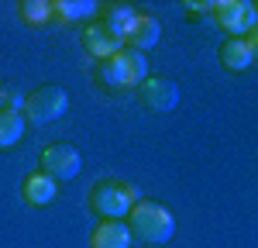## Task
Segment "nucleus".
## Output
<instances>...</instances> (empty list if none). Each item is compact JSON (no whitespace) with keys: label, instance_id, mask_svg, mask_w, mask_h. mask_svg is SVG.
I'll return each instance as SVG.
<instances>
[{"label":"nucleus","instance_id":"2","mask_svg":"<svg viewBox=\"0 0 258 248\" xmlns=\"http://www.w3.org/2000/svg\"><path fill=\"white\" fill-rule=\"evenodd\" d=\"M138 200H145L141 190L135 183H124V179H103L90 193V207L103 214V221H124Z\"/></svg>","mask_w":258,"mask_h":248},{"label":"nucleus","instance_id":"4","mask_svg":"<svg viewBox=\"0 0 258 248\" xmlns=\"http://www.w3.org/2000/svg\"><path fill=\"white\" fill-rule=\"evenodd\" d=\"M66 110H69V93L62 86H41L35 93H28L21 114H24L28 124H52L59 117H66Z\"/></svg>","mask_w":258,"mask_h":248},{"label":"nucleus","instance_id":"16","mask_svg":"<svg viewBox=\"0 0 258 248\" xmlns=\"http://www.w3.org/2000/svg\"><path fill=\"white\" fill-rule=\"evenodd\" d=\"M21 18L28 24H45V21H52V4L48 0H24L21 4Z\"/></svg>","mask_w":258,"mask_h":248},{"label":"nucleus","instance_id":"9","mask_svg":"<svg viewBox=\"0 0 258 248\" xmlns=\"http://www.w3.org/2000/svg\"><path fill=\"white\" fill-rule=\"evenodd\" d=\"M251 62H255V31L244 38H227L220 45V66L224 69L241 73V69H251Z\"/></svg>","mask_w":258,"mask_h":248},{"label":"nucleus","instance_id":"17","mask_svg":"<svg viewBox=\"0 0 258 248\" xmlns=\"http://www.w3.org/2000/svg\"><path fill=\"white\" fill-rule=\"evenodd\" d=\"M24 90H18L14 83H0V110H24Z\"/></svg>","mask_w":258,"mask_h":248},{"label":"nucleus","instance_id":"12","mask_svg":"<svg viewBox=\"0 0 258 248\" xmlns=\"http://www.w3.org/2000/svg\"><path fill=\"white\" fill-rule=\"evenodd\" d=\"M24 200L31 207H48L52 200H55V193H59V183L55 179H48L45 172H31L28 179H24Z\"/></svg>","mask_w":258,"mask_h":248},{"label":"nucleus","instance_id":"6","mask_svg":"<svg viewBox=\"0 0 258 248\" xmlns=\"http://www.w3.org/2000/svg\"><path fill=\"white\" fill-rule=\"evenodd\" d=\"M80 169H83V155L73 148V145H66V142H59V145H48L45 152H41V172L48 176V179H76L80 176Z\"/></svg>","mask_w":258,"mask_h":248},{"label":"nucleus","instance_id":"14","mask_svg":"<svg viewBox=\"0 0 258 248\" xmlns=\"http://www.w3.org/2000/svg\"><path fill=\"white\" fill-rule=\"evenodd\" d=\"M52 14H59L62 21H83L97 14V4L93 0H59V4H52Z\"/></svg>","mask_w":258,"mask_h":248},{"label":"nucleus","instance_id":"5","mask_svg":"<svg viewBox=\"0 0 258 248\" xmlns=\"http://www.w3.org/2000/svg\"><path fill=\"white\" fill-rule=\"evenodd\" d=\"M214 14H217L220 28L231 31V38L251 35L255 24H258V7L251 0H217V4H214Z\"/></svg>","mask_w":258,"mask_h":248},{"label":"nucleus","instance_id":"15","mask_svg":"<svg viewBox=\"0 0 258 248\" xmlns=\"http://www.w3.org/2000/svg\"><path fill=\"white\" fill-rule=\"evenodd\" d=\"M135 18H138V11H135V7H110V11H107V24H110V28H114V31H117L120 38H124V35H127V31H131V24H135Z\"/></svg>","mask_w":258,"mask_h":248},{"label":"nucleus","instance_id":"13","mask_svg":"<svg viewBox=\"0 0 258 248\" xmlns=\"http://www.w3.org/2000/svg\"><path fill=\"white\" fill-rule=\"evenodd\" d=\"M24 114L21 110H0V148H14L24 138Z\"/></svg>","mask_w":258,"mask_h":248},{"label":"nucleus","instance_id":"1","mask_svg":"<svg viewBox=\"0 0 258 248\" xmlns=\"http://www.w3.org/2000/svg\"><path fill=\"white\" fill-rule=\"evenodd\" d=\"M127 231L145 245H165L176 234V217L159 200H138L127 214Z\"/></svg>","mask_w":258,"mask_h":248},{"label":"nucleus","instance_id":"11","mask_svg":"<svg viewBox=\"0 0 258 248\" xmlns=\"http://www.w3.org/2000/svg\"><path fill=\"white\" fill-rule=\"evenodd\" d=\"M131 231L124 221H103L90 238V248H131Z\"/></svg>","mask_w":258,"mask_h":248},{"label":"nucleus","instance_id":"8","mask_svg":"<svg viewBox=\"0 0 258 248\" xmlns=\"http://www.w3.org/2000/svg\"><path fill=\"white\" fill-rule=\"evenodd\" d=\"M83 45H86V52H90L93 59H110V55H117L120 48H124V38H120L117 31L100 18V21H93V24L86 28Z\"/></svg>","mask_w":258,"mask_h":248},{"label":"nucleus","instance_id":"18","mask_svg":"<svg viewBox=\"0 0 258 248\" xmlns=\"http://www.w3.org/2000/svg\"><path fill=\"white\" fill-rule=\"evenodd\" d=\"M189 11H214L210 0H189Z\"/></svg>","mask_w":258,"mask_h":248},{"label":"nucleus","instance_id":"7","mask_svg":"<svg viewBox=\"0 0 258 248\" xmlns=\"http://www.w3.org/2000/svg\"><path fill=\"white\" fill-rule=\"evenodd\" d=\"M138 97L148 110L169 114V110L179 107V86L172 80H162V76H148V80L138 86Z\"/></svg>","mask_w":258,"mask_h":248},{"label":"nucleus","instance_id":"3","mask_svg":"<svg viewBox=\"0 0 258 248\" xmlns=\"http://www.w3.org/2000/svg\"><path fill=\"white\" fill-rule=\"evenodd\" d=\"M100 80L107 83V86H114V90H117V86H141V83L148 80V59H145V52L124 45L117 55L103 59Z\"/></svg>","mask_w":258,"mask_h":248},{"label":"nucleus","instance_id":"10","mask_svg":"<svg viewBox=\"0 0 258 248\" xmlns=\"http://www.w3.org/2000/svg\"><path fill=\"white\" fill-rule=\"evenodd\" d=\"M159 41H162V24L152 14H138L135 24H131V31L124 35V45L127 48H138V52H152Z\"/></svg>","mask_w":258,"mask_h":248}]
</instances>
